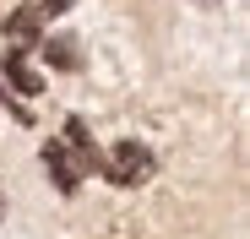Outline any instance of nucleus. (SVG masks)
<instances>
[{
  "label": "nucleus",
  "mask_w": 250,
  "mask_h": 239,
  "mask_svg": "<svg viewBox=\"0 0 250 239\" xmlns=\"http://www.w3.org/2000/svg\"><path fill=\"white\" fill-rule=\"evenodd\" d=\"M44 169H49V179H55V190H60V196H76V185L87 179L82 158H76L65 141H44Z\"/></svg>",
  "instance_id": "nucleus-2"
},
{
  "label": "nucleus",
  "mask_w": 250,
  "mask_h": 239,
  "mask_svg": "<svg viewBox=\"0 0 250 239\" xmlns=\"http://www.w3.org/2000/svg\"><path fill=\"white\" fill-rule=\"evenodd\" d=\"M44 11H71V0H38Z\"/></svg>",
  "instance_id": "nucleus-7"
},
{
  "label": "nucleus",
  "mask_w": 250,
  "mask_h": 239,
  "mask_svg": "<svg viewBox=\"0 0 250 239\" xmlns=\"http://www.w3.org/2000/svg\"><path fill=\"white\" fill-rule=\"evenodd\" d=\"M44 17H49V11H44V6L33 0V6H22V11H11V17H6V33H11V38H38Z\"/></svg>",
  "instance_id": "nucleus-5"
},
{
  "label": "nucleus",
  "mask_w": 250,
  "mask_h": 239,
  "mask_svg": "<svg viewBox=\"0 0 250 239\" xmlns=\"http://www.w3.org/2000/svg\"><path fill=\"white\" fill-rule=\"evenodd\" d=\"M0 71L11 76V87H17L22 98H38V93H44V76H38V71L27 65V49H6V60H0Z\"/></svg>",
  "instance_id": "nucleus-3"
},
{
  "label": "nucleus",
  "mask_w": 250,
  "mask_h": 239,
  "mask_svg": "<svg viewBox=\"0 0 250 239\" xmlns=\"http://www.w3.org/2000/svg\"><path fill=\"white\" fill-rule=\"evenodd\" d=\"M44 49H49V60H55L60 71H76V44H71V38H49Z\"/></svg>",
  "instance_id": "nucleus-6"
},
{
  "label": "nucleus",
  "mask_w": 250,
  "mask_h": 239,
  "mask_svg": "<svg viewBox=\"0 0 250 239\" xmlns=\"http://www.w3.org/2000/svg\"><path fill=\"white\" fill-rule=\"evenodd\" d=\"M207 6H223V0H207Z\"/></svg>",
  "instance_id": "nucleus-8"
},
{
  "label": "nucleus",
  "mask_w": 250,
  "mask_h": 239,
  "mask_svg": "<svg viewBox=\"0 0 250 239\" xmlns=\"http://www.w3.org/2000/svg\"><path fill=\"white\" fill-rule=\"evenodd\" d=\"M76 158H82V169H98V147H93V136H87V125L82 120H65V136H60Z\"/></svg>",
  "instance_id": "nucleus-4"
},
{
  "label": "nucleus",
  "mask_w": 250,
  "mask_h": 239,
  "mask_svg": "<svg viewBox=\"0 0 250 239\" xmlns=\"http://www.w3.org/2000/svg\"><path fill=\"white\" fill-rule=\"evenodd\" d=\"M98 169L114 179V185H147L152 179V152L142 141H114L109 158H98Z\"/></svg>",
  "instance_id": "nucleus-1"
}]
</instances>
